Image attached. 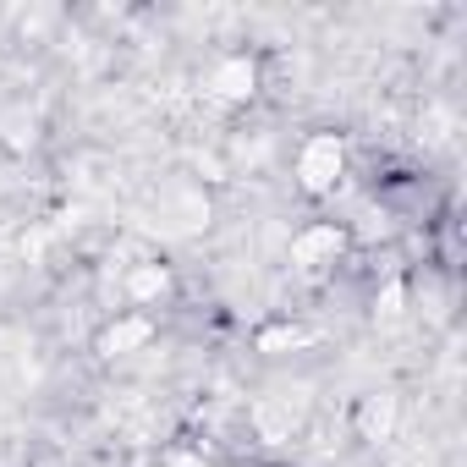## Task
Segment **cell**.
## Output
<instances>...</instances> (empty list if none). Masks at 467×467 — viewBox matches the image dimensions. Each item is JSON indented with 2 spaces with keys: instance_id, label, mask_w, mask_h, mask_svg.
I'll return each mask as SVG.
<instances>
[{
  "instance_id": "6da1fadb",
  "label": "cell",
  "mask_w": 467,
  "mask_h": 467,
  "mask_svg": "<svg viewBox=\"0 0 467 467\" xmlns=\"http://www.w3.org/2000/svg\"><path fill=\"white\" fill-rule=\"evenodd\" d=\"M325 165H341V149H336V143H330V138H325V143H314V149H308V160H303V176H308V182H314V187H319V182H325Z\"/></svg>"
}]
</instances>
